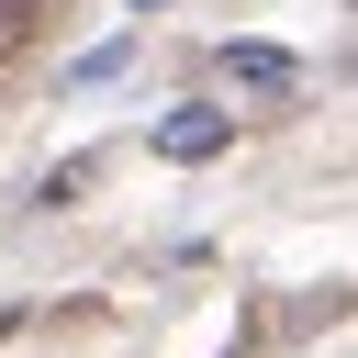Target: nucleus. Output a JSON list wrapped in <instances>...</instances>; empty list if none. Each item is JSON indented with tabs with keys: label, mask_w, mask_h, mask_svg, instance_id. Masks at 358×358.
<instances>
[{
	"label": "nucleus",
	"mask_w": 358,
	"mask_h": 358,
	"mask_svg": "<svg viewBox=\"0 0 358 358\" xmlns=\"http://www.w3.org/2000/svg\"><path fill=\"white\" fill-rule=\"evenodd\" d=\"M45 22H56V0H0V67H11V56H22Z\"/></svg>",
	"instance_id": "7ed1b4c3"
},
{
	"label": "nucleus",
	"mask_w": 358,
	"mask_h": 358,
	"mask_svg": "<svg viewBox=\"0 0 358 358\" xmlns=\"http://www.w3.org/2000/svg\"><path fill=\"white\" fill-rule=\"evenodd\" d=\"M224 134H235V112H168V123H157V157L201 168V157H224Z\"/></svg>",
	"instance_id": "f257e3e1"
},
{
	"label": "nucleus",
	"mask_w": 358,
	"mask_h": 358,
	"mask_svg": "<svg viewBox=\"0 0 358 358\" xmlns=\"http://www.w3.org/2000/svg\"><path fill=\"white\" fill-rule=\"evenodd\" d=\"M224 78H235V90H291L302 67H291L280 45H224Z\"/></svg>",
	"instance_id": "f03ea898"
},
{
	"label": "nucleus",
	"mask_w": 358,
	"mask_h": 358,
	"mask_svg": "<svg viewBox=\"0 0 358 358\" xmlns=\"http://www.w3.org/2000/svg\"><path fill=\"white\" fill-rule=\"evenodd\" d=\"M134 11H145V0H134Z\"/></svg>",
	"instance_id": "20e7f679"
}]
</instances>
